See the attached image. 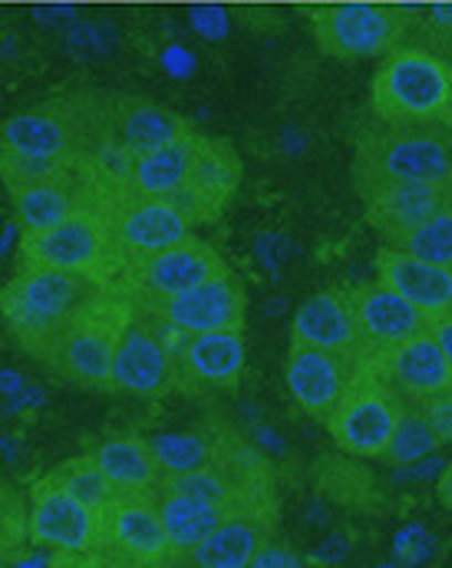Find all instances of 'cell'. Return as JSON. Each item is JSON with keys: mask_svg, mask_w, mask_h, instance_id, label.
<instances>
[{"mask_svg": "<svg viewBox=\"0 0 452 568\" xmlns=\"http://www.w3.org/2000/svg\"><path fill=\"white\" fill-rule=\"evenodd\" d=\"M423 20H427L436 33L452 37V0H443V3L427 7V10H423Z\"/></svg>", "mask_w": 452, "mask_h": 568, "instance_id": "cell-39", "label": "cell"}, {"mask_svg": "<svg viewBox=\"0 0 452 568\" xmlns=\"http://www.w3.org/2000/svg\"><path fill=\"white\" fill-rule=\"evenodd\" d=\"M103 123H106L103 106H90L86 100H56L3 120L0 140L20 152L63 159L76 165L86 145L100 136Z\"/></svg>", "mask_w": 452, "mask_h": 568, "instance_id": "cell-7", "label": "cell"}, {"mask_svg": "<svg viewBox=\"0 0 452 568\" xmlns=\"http://www.w3.org/2000/svg\"><path fill=\"white\" fill-rule=\"evenodd\" d=\"M162 568H192V566H188V562H185L182 556H172V559H168V562H165Z\"/></svg>", "mask_w": 452, "mask_h": 568, "instance_id": "cell-43", "label": "cell"}, {"mask_svg": "<svg viewBox=\"0 0 452 568\" xmlns=\"http://www.w3.org/2000/svg\"><path fill=\"white\" fill-rule=\"evenodd\" d=\"M317 47L327 57L337 60H367V57H387L410 30V13L400 7L383 3H330L317 7L310 13Z\"/></svg>", "mask_w": 452, "mask_h": 568, "instance_id": "cell-6", "label": "cell"}, {"mask_svg": "<svg viewBox=\"0 0 452 568\" xmlns=\"http://www.w3.org/2000/svg\"><path fill=\"white\" fill-rule=\"evenodd\" d=\"M110 282L113 278L106 275H86V272H50V268L20 272L13 282L0 287V314L10 334L20 341V347L33 361L47 364L66 324L96 294H103Z\"/></svg>", "mask_w": 452, "mask_h": 568, "instance_id": "cell-1", "label": "cell"}, {"mask_svg": "<svg viewBox=\"0 0 452 568\" xmlns=\"http://www.w3.org/2000/svg\"><path fill=\"white\" fill-rule=\"evenodd\" d=\"M103 199L106 195H100L80 169H73L63 179H53V182L23 189V192L13 195L20 235L27 239V235L50 232V229L63 225L66 219H73L76 212H86V209L100 205Z\"/></svg>", "mask_w": 452, "mask_h": 568, "instance_id": "cell-22", "label": "cell"}, {"mask_svg": "<svg viewBox=\"0 0 452 568\" xmlns=\"http://www.w3.org/2000/svg\"><path fill=\"white\" fill-rule=\"evenodd\" d=\"M103 113H106L110 136L120 142L133 159L155 152L165 142L178 140L185 130H192L178 113H172L158 103H150V100H140V97H113L103 103Z\"/></svg>", "mask_w": 452, "mask_h": 568, "instance_id": "cell-25", "label": "cell"}, {"mask_svg": "<svg viewBox=\"0 0 452 568\" xmlns=\"http://www.w3.org/2000/svg\"><path fill=\"white\" fill-rule=\"evenodd\" d=\"M452 133L433 126H387L370 130L357 142L353 182L360 199L393 182H450Z\"/></svg>", "mask_w": 452, "mask_h": 568, "instance_id": "cell-2", "label": "cell"}, {"mask_svg": "<svg viewBox=\"0 0 452 568\" xmlns=\"http://www.w3.org/2000/svg\"><path fill=\"white\" fill-rule=\"evenodd\" d=\"M275 526H278V509H275V493L268 486L248 496L242 506H235L222 519V526L182 559L192 568H248L255 552L275 539Z\"/></svg>", "mask_w": 452, "mask_h": 568, "instance_id": "cell-15", "label": "cell"}, {"mask_svg": "<svg viewBox=\"0 0 452 568\" xmlns=\"http://www.w3.org/2000/svg\"><path fill=\"white\" fill-rule=\"evenodd\" d=\"M367 367H373L380 374V381L403 400V404H423L443 390L452 387L450 367L443 361L440 344L433 341L430 327L397 347H390L387 354L373 357Z\"/></svg>", "mask_w": 452, "mask_h": 568, "instance_id": "cell-20", "label": "cell"}, {"mask_svg": "<svg viewBox=\"0 0 452 568\" xmlns=\"http://www.w3.org/2000/svg\"><path fill=\"white\" fill-rule=\"evenodd\" d=\"M73 169H76L73 162L30 155V152H20V149H13V145L0 140V182L7 185L10 195H17L23 189H33V185H43V182H53V179H63Z\"/></svg>", "mask_w": 452, "mask_h": 568, "instance_id": "cell-31", "label": "cell"}, {"mask_svg": "<svg viewBox=\"0 0 452 568\" xmlns=\"http://www.w3.org/2000/svg\"><path fill=\"white\" fill-rule=\"evenodd\" d=\"M430 334H433V341L440 344L443 361H446V367H450V377H452V311L450 314H440V317H433V321H430Z\"/></svg>", "mask_w": 452, "mask_h": 568, "instance_id": "cell-38", "label": "cell"}, {"mask_svg": "<svg viewBox=\"0 0 452 568\" xmlns=\"http://www.w3.org/2000/svg\"><path fill=\"white\" fill-rule=\"evenodd\" d=\"M96 552L130 568H162L172 559L168 539L158 523L155 493H116L100 513Z\"/></svg>", "mask_w": 452, "mask_h": 568, "instance_id": "cell-11", "label": "cell"}, {"mask_svg": "<svg viewBox=\"0 0 452 568\" xmlns=\"http://www.w3.org/2000/svg\"><path fill=\"white\" fill-rule=\"evenodd\" d=\"M133 317L130 297L120 291L116 278L103 294H96L56 337L47 367L63 381L86 390H113V354L123 327Z\"/></svg>", "mask_w": 452, "mask_h": 568, "instance_id": "cell-4", "label": "cell"}, {"mask_svg": "<svg viewBox=\"0 0 452 568\" xmlns=\"http://www.w3.org/2000/svg\"><path fill=\"white\" fill-rule=\"evenodd\" d=\"M248 568H304V562L288 549V546H281V542H265L258 552H255V559L248 562Z\"/></svg>", "mask_w": 452, "mask_h": 568, "instance_id": "cell-36", "label": "cell"}, {"mask_svg": "<svg viewBox=\"0 0 452 568\" xmlns=\"http://www.w3.org/2000/svg\"><path fill=\"white\" fill-rule=\"evenodd\" d=\"M175 374L178 390L185 394H208V390H228L245 374V337L242 331H212V334H192L175 337Z\"/></svg>", "mask_w": 452, "mask_h": 568, "instance_id": "cell-19", "label": "cell"}, {"mask_svg": "<svg viewBox=\"0 0 452 568\" xmlns=\"http://www.w3.org/2000/svg\"><path fill=\"white\" fill-rule=\"evenodd\" d=\"M440 123H443V126L452 133V93H450V100H446V110H443V120H440Z\"/></svg>", "mask_w": 452, "mask_h": 568, "instance_id": "cell-42", "label": "cell"}, {"mask_svg": "<svg viewBox=\"0 0 452 568\" xmlns=\"http://www.w3.org/2000/svg\"><path fill=\"white\" fill-rule=\"evenodd\" d=\"M222 275H228L225 258L208 242L188 235V239L175 242L172 248L120 272L116 284L130 297L133 311H152L155 304H165L168 297H178V294L212 282V278H222Z\"/></svg>", "mask_w": 452, "mask_h": 568, "instance_id": "cell-8", "label": "cell"}, {"mask_svg": "<svg viewBox=\"0 0 452 568\" xmlns=\"http://www.w3.org/2000/svg\"><path fill=\"white\" fill-rule=\"evenodd\" d=\"M446 205H452V179L450 182H393L363 195L367 222L387 242L410 235Z\"/></svg>", "mask_w": 452, "mask_h": 568, "instance_id": "cell-21", "label": "cell"}, {"mask_svg": "<svg viewBox=\"0 0 452 568\" xmlns=\"http://www.w3.org/2000/svg\"><path fill=\"white\" fill-rule=\"evenodd\" d=\"M387 245H397V248H403V252H410V255H417L423 262H433V265L452 272V205L436 212L430 222H423L410 235H403L397 242H387Z\"/></svg>", "mask_w": 452, "mask_h": 568, "instance_id": "cell-33", "label": "cell"}, {"mask_svg": "<svg viewBox=\"0 0 452 568\" xmlns=\"http://www.w3.org/2000/svg\"><path fill=\"white\" fill-rule=\"evenodd\" d=\"M245 307H248L245 287L228 272L178 297H168L165 304H155L152 311H136V314L150 317L162 334L192 337V334H212V331H242Z\"/></svg>", "mask_w": 452, "mask_h": 568, "instance_id": "cell-12", "label": "cell"}, {"mask_svg": "<svg viewBox=\"0 0 452 568\" xmlns=\"http://www.w3.org/2000/svg\"><path fill=\"white\" fill-rule=\"evenodd\" d=\"M192 20H195V27H198L205 37H222V33H225V17H222V10H195Z\"/></svg>", "mask_w": 452, "mask_h": 568, "instance_id": "cell-40", "label": "cell"}, {"mask_svg": "<svg viewBox=\"0 0 452 568\" xmlns=\"http://www.w3.org/2000/svg\"><path fill=\"white\" fill-rule=\"evenodd\" d=\"M155 509H158V523H162L172 556H185L195 546H202L232 513V509L208 506V503L175 496V493H155Z\"/></svg>", "mask_w": 452, "mask_h": 568, "instance_id": "cell-29", "label": "cell"}, {"mask_svg": "<svg viewBox=\"0 0 452 568\" xmlns=\"http://www.w3.org/2000/svg\"><path fill=\"white\" fill-rule=\"evenodd\" d=\"M198 136L202 133L185 130L178 140L165 142L162 149L133 159V172H130L126 192L130 195H150V199L172 202L182 192L185 179H188V169H192V159H195V149H198Z\"/></svg>", "mask_w": 452, "mask_h": 568, "instance_id": "cell-26", "label": "cell"}, {"mask_svg": "<svg viewBox=\"0 0 452 568\" xmlns=\"http://www.w3.org/2000/svg\"><path fill=\"white\" fill-rule=\"evenodd\" d=\"M110 377H113V390L133 394L143 400H158V397L178 390L172 347L150 317L133 311L130 324L120 334Z\"/></svg>", "mask_w": 452, "mask_h": 568, "instance_id": "cell-13", "label": "cell"}, {"mask_svg": "<svg viewBox=\"0 0 452 568\" xmlns=\"http://www.w3.org/2000/svg\"><path fill=\"white\" fill-rule=\"evenodd\" d=\"M380 284L403 294L413 307H420L430 321L452 311V272L433 262H423L397 245H383L373 258Z\"/></svg>", "mask_w": 452, "mask_h": 568, "instance_id": "cell-23", "label": "cell"}, {"mask_svg": "<svg viewBox=\"0 0 452 568\" xmlns=\"http://www.w3.org/2000/svg\"><path fill=\"white\" fill-rule=\"evenodd\" d=\"M452 93V63L423 47H393L370 83V110L387 126H433Z\"/></svg>", "mask_w": 452, "mask_h": 568, "instance_id": "cell-3", "label": "cell"}, {"mask_svg": "<svg viewBox=\"0 0 452 568\" xmlns=\"http://www.w3.org/2000/svg\"><path fill=\"white\" fill-rule=\"evenodd\" d=\"M47 476H50L60 489H66L73 499H80L83 506H90L93 513H103V509L113 503V496H116V489L110 486V479L103 476V469L96 466V459H93L90 453L60 463V466H56L53 473H47Z\"/></svg>", "mask_w": 452, "mask_h": 568, "instance_id": "cell-30", "label": "cell"}, {"mask_svg": "<svg viewBox=\"0 0 452 568\" xmlns=\"http://www.w3.org/2000/svg\"><path fill=\"white\" fill-rule=\"evenodd\" d=\"M103 205V202H100ZM100 205L76 212L63 225L27 235L20 242V268H50V272H86V275H106L116 278L106 225L100 215Z\"/></svg>", "mask_w": 452, "mask_h": 568, "instance_id": "cell-10", "label": "cell"}, {"mask_svg": "<svg viewBox=\"0 0 452 568\" xmlns=\"http://www.w3.org/2000/svg\"><path fill=\"white\" fill-rule=\"evenodd\" d=\"M436 496H440V503L452 509V459L446 463V469L440 473V483H436Z\"/></svg>", "mask_w": 452, "mask_h": 568, "instance_id": "cell-41", "label": "cell"}, {"mask_svg": "<svg viewBox=\"0 0 452 568\" xmlns=\"http://www.w3.org/2000/svg\"><path fill=\"white\" fill-rule=\"evenodd\" d=\"M403 400L380 381L373 367H363L350 387L343 390L340 404L333 407L327 429L333 443L350 453V456H367V459H383L393 429L400 424Z\"/></svg>", "mask_w": 452, "mask_h": 568, "instance_id": "cell-9", "label": "cell"}, {"mask_svg": "<svg viewBox=\"0 0 452 568\" xmlns=\"http://www.w3.org/2000/svg\"><path fill=\"white\" fill-rule=\"evenodd\" d=\"M27 526H30V542L50 549L53 556L96 552L100 546V513L73 499L50 476L30 486Z\"/></svg>", "mask_w": 452, "mask_h": 568, "instance_id": "cell-14", "label": "cell"}, {"mask_svg": "<svg viewBox=\"0 0 452 568\" xmlns=\"http://www.w3.org/2000/svg\"><path fill=\"white\" fill-rule=\"evenodd\" d=\"M417 407H420L423 420H427L430 429H433V436L440 439V446H450L452 443V387L450 390H443V394H436V397H430V400H423V404H417Z\"/></svg>", "mask_w": 452, "mask_h": 568, "instance_id": "cell-35", "label": "cell"}, {"mask_svg": "<svg viewBox=\"0 0 452 568\" xmlns=\"http://www.w3.org/2000/svg\"><path fill=\"white\" fill-rule=\"evenodd\" d=\"M50 568H130L103 552H76V556H53Z\"/></svg>", "mask_w": 452, "mask_h": 568, "instance_id": "cell-37", "label": "cell"}, {"mask_svg": "<svg viewBox=\"0 0 452 568\" xmlns=\"http://www.w3.org/2000/svg\"><path fill=\"white\" fill-rule=\"evenodd\" d=\"M347 294L367 364L430 327V317L387 284H360Z\"/></svg>", "mask_w": 452, "mask_h": 568, "instance_id": "cell-18", "label": "cell"}, {"mask_svg": "<svg viewBox=\"0 0 452 568\" xmlns=\"http://www.w3.org/2000/svg\"><path fill=\"white\" fill-rule=\"evenodd\" d=\"M363 367L367 364H360L357 357L291 341L288 364H285V384H288L291 400L307 417H314L317 424H327L333 407L340 404L343 390Z\"/></svg>", "mask_w": 452, "mask_h": 568, "instance_id": "cell-16", "label": "cell"}, {"mask_svg": "<svg viewBox=\"0 0 452 568\" xmlns=\"http://www.w3.org/2000/svg\"><path fill=\"white\" fill-rule=\"evenodd\" d=\"M291 341L323 347L333 354H347V357H357L360 364H367L347 291H320V294L307 297L295 314Z\"/></svg>", "mask_w": 452, "mask_h": 568, "instance_id": "cell-24", "label": "cell"}, {"mask_svg": "<svg viewBox=\"0 0 452 568\" xmlns=\"http://www.w3.org/2000/svg\"><path fill=\"white\" fill-rule=\"evenodd\" d=\"M440 446V439L433 436L430 424L423 420L420 407L413 404H403V414H400V424L393 429V439L383 453V459L397 463V466H410V463H420L427 456H433Z\"/></svg>", "mask_w": 452, "mask_h": 568, "instance_id": "cell-32", "label": "cell"}, {"mask_svg": "<svg viewBox=\"0 0 452 568\" xmlns=\"http://www.w3.org/2000/svg\"><path fill=\"white\" fill-rule=\"evenodd\" d=\"M242 443L225 429H192V433H158L150 436V449L162 476L195 473L228 459Z\"/></svg>", "mask_w": 452, "mask_h": 568, "instance_id": "cell-28", "label": "cell"}, {"mask_svg": "<svg viewBox=\"0 0 452 568\" xmlns=\"http://www.w3.org/2000/svg\"><path fill=\"white\" fill-rule=\"evenodd\" d=\"M103 476L116 493H158L162 469L150 449V439L140 433H123L103 439L96 449H90Z\"/></svg>", "mask_w": 452, "mask_h": 568, "instance_id": "cell-27", "label": "cell"}, {"mask_svg": "<svg viewBox=\"0 0 452 568\" xmlns=\"http://www.w3.org/2000/svg\"><path fill=\"white\" fill-rule=\"evenodd\" d=\"M0 568H3V566H0Z\"/></svg>", "mask_w": 452, "mask_h": 568, "instance_id": "cell-44", "label": "cell"}, {"mask_svg": "<svg viewBox=\"0 0 452 568\" xmlns=\"http://www.w3.org/2000/svg\"><path fill=\"white\" fill-rule=\"evenodd\" d=\"M238 182H242V159H238L235 145L228 140H215V136L202 133L188 179H185L182 192L172 199V205H178L192 219V225L215 222L232 205Z\"/></svg>", "mask_w": 452, "mask_h": 568, "instance_id": "cell-17", "label": "cell"}, {"mask_svg": "<svg viewBox=\"0 0 452 568\" xmlns=\"http://www.w3.org/2000/svg\"><path fill=\"white\" fill-rule=\"evenodd\" d=\"M30 542V526H27V506L20 493L0 479V566L10 568Z\"/></svg>", "mask_w": 452, "mask_h": 568, "instance_id": "cell-34", "label": "cell"}, {"mask_svg": "<svg viewBox=\"0 0 452 568\" xmlns=\"http://www.w3.org/2000/svg\"><path fill=\"white\" fill-rule=\"evenodd\" d=\"M100 215L106 225L116 275L192 235V219L165 199L130 195V192L110 195L103 199Z\"/></svg>", "mask_w": 452, "mask_h": 568, "instance_id": "cell-5", "label": "cell"}]
</instances>
